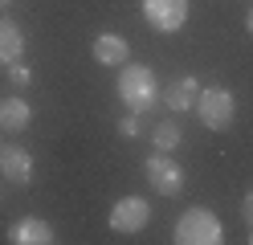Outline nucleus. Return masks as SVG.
Returning <instances> with one entry per match:
<instances>
[{
  "mask_svg": "<svg viewBox=\"0 0 253 245\" xmlns=\"http://www.w3.org/2000/svg\"><path fill=\"white\" fill-rule=\"evenodd\" d=\"M249 245H253V229H249Z\"/></svg>",
  "mask_w": 253,
  "mask_h": 245,
  "instance_id": "obj_19",
  "label": "nucleus"
},
{
  "mask_svg": "<svg viewBox=\"0 0 253 245\" xmlns=\"http://www.w3.org/2000/svg\"><path fill=\"white\" fill-rule=\"evenodd\" d=\"M245 29H249V33H253V8H249V12H245Z\"/></svg>",
  "mask_w": 253,
  "mask_h": 245,
  "instance_id": "obj_17",
  "label": "nucleus"
},
{
  "mask_svg": "<svg viewBox=\"0 0 253 245\" xmlns=\"http://www.w3.org/2000/svg\"><path fill=\"white\" fill-rule=\"evenodd\" d=\"M241 217H245V225L253 229V188L245 192V200H241Z\"/></svg>",
  "mask_w": 253,
  "mask_h": 245,
  "instance_id": "obj_16",
  "label": "nucleus"
},
{
  "mask_svg": "<svg viewBox=\"0 0 253 245\" xmlns=\"http://www.w3.org/2000/svg\"><path fill=\"white\" fill-rule=\"evenodd\" d=\"M233 114H237V102H233V94L225 86H204L196 94V119L209 131H229Z\"/></svg>",
  "mask_w": 253,
  "mask_h": 245,
  "instance_id": "obj_3",
  "label": "nucleus"
},
{
  "mask_svg": "<svg viewBox=\"0 0 253 245\" xmlns=\"http://www.w3.org/2000/svg\"><path fill=\"white\" fill-rule=\"evenodd\" d=\"M119 135H123V139H135V135H139V114H135V110L119 119Z\"/></svg>",
  "mask_w": 253,
  "mask_h": 245,
  "instance_id": "obj_15",
  "label": "nucleus"
},
{
  "mask_svg": "<svg viewBox=\"0 0 253 245\" xmlns=\"http://www.w3.org/2000/svg\"><path fill=\"white\" fill-rule=\"evenodd\" d=\"M143 16L155 33H176L188 21V0H143Z\"/></svg>",
  "mask_w": 253,
  "mask_h": 245,
  "instance_id": "obj_6",
  "label": "nucleus"
},
{
  "mask_svg": "<svg viewBox=\"0 0 253 245\" xmlns=\"http://www.w3.org/2000/svg\"><path fill=\"white\" fill-rule=\"evenodd\" d=\"M147 221H151V204L143 196H123L110 208V229L115 233H139V229H147Z\"/></svg>",
  "mask_w": 253,
  "mask_h": 245,
  "instance_id": "obj_5",
  "label": "nucleus"
},
{
  "mask_svg": "<svg viewBox=\"0 0 253 245\" xmlns=\"http://www.w3.org/2000/svg\"><path fill=\"white\" fill-rule=\"evenodd\" d=\"M147 184L160 192V196H180L184 192V168L168 151H155L147 159Z\"/></svg>",
  "mask_w": 253,
  "mask_h": 245,
  "instance_id": "obj_4",
  "label": "nucleus"
},
{
  "mask_svg": "<svg viewBox=\"0 0 253 245\" xmlns=\"http://www.w3.org/2000/svg\"><path fill=\"white\" fill-rule=\"evenodd\" d=\"M4 4H12V0H0V8H4Z\"/></svg>",
  "mask_w": 253,
  "mask_h": 245,
  "instance_id": "obj_18",
  "label": "nucleus"
},
{
  "mask_svg": "<svg viewBox=\"0 0 253 245\" xmlns=\"http://www.w3.org/2000/svg\"><path fill=\"white\" fill-rule=\"evenodd\" d=\"M0 176H4L8 184H29V180H33V155H29L25 147H17V143L0 139Z\"/></svg>",
  "mask_w": 253,
  "mask_h": 245,
  "instance_id": "obj_7",
  "label": "nucleus"
},
{
  "mask_svg": "<svg viewBox=\"0 0 253 245\" xmlns=\"http://www.w3.org/2000/svg\"><path fill=\"white\" fill-rule=\"evenodd\" d=\"M8 82H12L17 90H25L29 82H33V70H29V65H21V61H12V65H8Z\"/></svg>",
  "mask_w": 253,
  "mask_h": 245,
  "instance_id": "obj_14",
  "label": "nucleus"
},
{
  "mask_svg": "<svg viewBox=\"0 0 253 245\" xmlns=\"http://www.w3.org/2000/svg\"><path fill=\"white\" fill-rule=\"evenodd\" d=\"M29 123H33V106L25 102V98H0V131L4 135H17V131H25Z\"/></svg>",
  "mask_w": 253,
  "mask_h": 245,
  "instance_id": "obj_9",
  "label": "nucleus"
},
{
  "mask_svg": "<svg viewBox=\"0 0 253 245\" xmlns=\"http://www.w3.org/2000/svg\"><path fill=\"white\" fill-rule=\"evenodd\" d=\"M8 241L12 245H49L53 241V225L41 221V217H21L8 229Z\"/></svg>",
  "mask_w": 253,
  "mask_h": 245,
  "instance_id": "obj_8",
  "label": "nucleus"
},
{
  "mask_svg": "<svg viewBox=\"0 0 253 245\" xmlns=\"http://www.w3.org/2000/svg\"><path fill=\"white\" fill-rule=\"evenodd\" d=\"M196 94H200L196 78L184 74V78H176V82H168V86H164V106L168 110H188V106H196Z\"/></svg>",
  "mask_w": 253,
  "mask_h": 245,
  "instance_id": "obj_11",
  "label": "nucleus"
},
{
  "mask_svg": "<svg viewBox=\"0 0 253 245\" xmlns=\"http://www.w3.org/2000/svg\"><path fill=\"white\" fill-rule=\"evenodd\" d=\"M151 143H155V151H176V147H180V123L164 119L160 127L151 131Z\"/></svg>",
  "mask_w": 253,
  "mask_h": 245,
  "instance_id": "obj_13",
  "label": "nucleus"
},
{
  "mask_svg": "<svg viewBox=\"0 0 253 245\" xmlns=\"http://www.w3.org/2000/svg\"><path fill=\"white\" fill-rule=\"evenodd\" d=\"M155 94H160L155 74L147 70V65H131V61H126L123 74H119V98H123V106L139 114V110H147L155 102Z\"/></svg>",
  "mask_w": 253,
  "mask_h": 245,
  "instance_id": "obj_2",
  "label": "nucleus"
},
{
  "mask_svg": "<svg viewBox=\"0 0 253 245\" xmlns=\"http://www.w3.org/2000/svg\"><path fill=\"white\" fill-rule=\"evenodd\" d=\"M225 229H220L212 208H188L176 221V245H220Z\"/></svg>",
  "mask_w": 253,
  "mask_h": 245,
  "instance_id": "obj_1",
  "label": "nucleus"
},
{
  "mask_svg": "<svg viewBox=\"0 0 253 245\" xmlns=\"http://www.w3.org/2000/svg\"><path fill=\"white\" fill-rule=\"evenodd\" d=\"M126 57H131V45H126V37H119V33H102V37H94V61L98 65H126Z\"/></svg>",
  "mask_w": 253,
  "mask_h": 245,
  "instance_id": "obj_10",
  "label": "nucleus"
},
{
  "mask_svg": "<svg viewBox=\"0 0 253 245\" xmlns=\"http://www.w3.org/2000/svg\"><path fill=\"white\" fill-rule=\"evenodd\" d=\"M25 53V33L17 21H8V16H0V61L12 65V61H21Z\"/></svg>",
  "mask_w": 253,
  "mask_h": 245,
  "instance_id": "obj_12",
  "label": "nucleus"
}]
</instances>
